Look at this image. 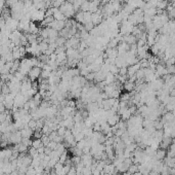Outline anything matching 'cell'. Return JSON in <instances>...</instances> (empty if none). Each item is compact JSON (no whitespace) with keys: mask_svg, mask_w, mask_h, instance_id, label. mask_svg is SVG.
<instances>
[{"mask_svg":"<svg viewBox=\"0 0 175 175\" xmlns=\"http://www.w3.org/2000/svg\"><path fill=\"white\" fill-rule=\"evenodd\" d=\"M149 175H160V173H158V172H156V171H153V170H152Z\"/></svg>","mask_w":175,"mask_h":175,"instance_id":"44","label":"cell"},{"mask_svg":"<svg viewBox=\"0 0 175 175\" xmlns=\"http://www.w3.org/2000/svg\"><path fill=\"white\" fill-rule=\"evenodd\" d=\"M51 74V71H48V70H44L42 69L41 70V74H40V77L41 78H43V79H47Z\"/></svg>","mask_w":175,"mask_h":175,"instance_id":"29","label":"cell"},{"mask_svg":"<svg viewBox=\"0 0 175 175\" xmlns=\"http://www.w3.org/2000/svg\"><path fill=\"white\" fill-rule=\"evenodd\" d=\"M44 148H45V146H40L37 148V152H38V154H44Z\"/></svg>","mask_w":175,"mask_h":175,"instance_id":"41","label":"cell"},{"mask_svg":"<svg viewBox=\"0 0 175 175\" xmlns=\"http://www.w3.org/2000/svg\"><path fill=\"white\" fill-rule=\"evenodd\" d=\"M39 30H40V29L37 27V25H36L35 22H32V21H30V26H29V32H28V33L37 34V33H39Z\"/></svg>","mask_w":175,"mask_h":175,"instance_id":"13","label":"cell"},{"mask_svg":"<svg viewBox=\"0 0 175 175\" xmlns=\"http://www.w3.org/2000/svg\"><path fill=\"white\" fill-rule=\"evenodd\" d=\"M22 141V135H20V131H15L13 133H10L9 137H8V143L9 144H18Z\"/></svg>","mask_w":175,"mask_h":175,"instance_id":"4","label":"cell"},{"mask_svg":"<svg viewBox=\"0 0 175 175\" xmlns=\"http://www.w3.org/2000/svg\"><path fill=\"white\" fill-rule=\"evenodd\" d=\"M27 127H28V128H30L31 130L35 131V130H36V121H35V120H33V118H32L31 121H29V123L27 124Z\"/></svg>","mask_w":175,"mask_h":175,"instance_id":"32","label":"cell"},{"mask_svg":"<svg viewBox=\"0 0 175 175\" xmlns=\"http://www.w3.org/2000/svg\"><path fill=\"white\" fill-rule=\"evenodd\" d=\"M51 152V149L49 148V147H45L44 148V154H46V156H49Z\"/></svg>","mask_w":175,"mask_h":175,"instance_id":"43","label":"cell"},{"mask_svg":"<svg viewBox=\"0 0 175 175\" xmlns=\"http://www.w3.org/2000/svg\"><path fill=\"white\" fill-rule=\"evenodd\" d=\"M41 142H42V144H43V146H47L48 145V143H49V138H48V136L47 135H44V134H42V136H41Z\"/></svg>","mask_w":175,"mask_h":175,"instance_id":"30","label":"cell"},{"mask_svg":"<svg viewBox=\"0 0 175 175\" xmlns=\"http://www.w3.org/2000/svg\"><path fill=\"white\" fill-rule=\"evenodd\" d=\"M32 99L34 100V102L36 103V105H37V106L40 105V103L42 102V100H43V99H42V96H41L39 93H36L35 95L33 96V98H32Z\"/></svg>","mask_w":175,"mask_h":175,"instance_id":"21","label":"cell"},{"mask_svg":"<svg viewBox=\"0 0 175 175\" xmlns=\"http://www.w3.org/2000/svg\"><path fill=\"white\" fill-rule=\"evenodd\" d=\"M135 76H136V79H143L145 78V68H140L139 70H137Z\"/></svg>","mask_w":175,"mask_h":175,"instance_id":"24","label":"cell"},{"mask_svg":"<svg viewBox=\"0 0 175 175\" xmlns=\"http://www.w3.org/2000/svg\"><path fill=\"white\" fill-rule=\"evenodd\" d=\"M92 130H93V132H100L102 131V129H100V124L98 123V122H96V123H94L93 125H92Z\"/></svg>","mask_w":175,"mask_h":175,"instance_id":"34","label":"cell"},{"mask_svg":"<svg viewBox=\"0 0 175 175\" xmlns=\"http://www.w3.org/2000/svg\"><path fill=\"white\" fill-rule=\"evenodd\" d=\"M120 101H129L131 98V93H124V94H120Z\"/></svg>","mask_w":175,"mask_h":175,"instance_id":"23","label":"cell"},{"mask_svg":"<svg viewBox=\"0 0 175 175\" xmlns=\"http://www.w3.org/2000/svg\"><path fill=\"white\" fill-rule=\"evenodd\" d=\"M18 21L15 20V19L11 18V17L5 20V27H6L10 32L17 30V29H18Z\"/></svg>","mask_w":175,"mask_h":175,"instance_id":"5","label":"cell"},{"mask_svg":"<svg viewBox=\"0 0 175 175\" xmlns=\"http://www.w3.org/2000/svg\"><path fill=\"white\" fill-rule=\"evenodd\" d=\"M53 21H54L53 17H45L43 20L41 21V25L44 26V27H48L49 24L52 23Z\"/></svg>","mask_w":175,"mask_h":175,"instance_id":"17","label":"cell"},{"mask_svg":"<svg viewBox=\"0 0 175 175\" xmlns=\"http://www.w3.org/2000/svg\"><path fill=\"white\" fill-rule=\"evenodd\" d=\"M87 23H91V13L90 11H85L83 15V25Z\"/></svg>","mask_w":175,"mask_h":175,"instance_id":"19","label":"cell"},{"mask_svg":"<svg viewBox=\"0 0 175 175\" xmlns=\"http://www.w3.org/2000/svg\"><path fill=\"white\" fill-rule=\"evenodd\" d=\"M115 101H116V99H114V98H107V99H104V100H102V109H104V110H110L111 109V107L113 106V104L115 103Z\"/></svg>","mask_w":175,"mask_h":175,"instance_id":"7","label":"cell"},{"mask_svg":"<svg viewBox=\"0 0 175 175\" xmlns=\"http://www.w3.org/2000/svg\"><path fill=\"white\" fill-rule=\"evenodd\" d=\"M84 138H85V136H84V134L82 133V132H79L78 134H76V135L74 136V139H75V141L76 142L81 141V140H83Z\"/></svg>","mask_w":175,"mask_h":175,"instance_id":"33","label":"cell"},{"mask_svg":"<svg viewBox=\"0 0 175 175\" xmlns=\"http://www.w3.org/2000/svg\"><path fill=\"white\" fill-rule=\"evenodd\" d=\"M49 174H50V175H57L55 172H54V170H53V169L51 170V171H50V173H49Z\"/></svg>","mask_w":175,"mask_h":175,"instance_id":"45","label":"cell"},{"mask_svg":"<svg viewBox=\"0 0 175 175\" xmlns=\"http://www.w3.org/2000/svg\"><path fill=\"white\" fill-rule=\"evenodd\" d=\"M154 158H155L156 160H158V161H163V160L166 158V150L162 148H158L157 150H156Z\"/></svg>","mask_w":175,"mask_h":175,"instance_id":"10","label":"cell"},{"mask_svg":"<svg viewBox=\"0 0 175 175\" xmlns=\"http://www.w3.org/2000/svg\"><path fill=\"white\" fill-rule=\"evenodd\" d=\"M52 10H53V15H52V17H53V19L55 21H65L66 20V17L63 15V13H61L58 8L52 7Z\"/></svg>","mask_w":175,"mask_h":175,"instance_id":"8","label":"cell"},{"mask_svg":"<svg viewBox=\"0 0 175 175\" xmlns=\"http://www.w3.org/2000/svg\"><path fill=\"white\" fill-rule=\"evenodd\" d=\"M89 3H90V1L85 0V1L82 3L81 7H80V10L83 11V13H85V11H89Z\"/></svg>","mask_w":175,"mask_h":175,"instance_id":"27","label":"cell"},{"mask_svg":"<svg viewBox=\"0 0 175 175\" xmlns=\"http://www.w3.org/2000/svg\"><path fill=\"white\" fill-rule=\"evenodd\" d=\"M41 70L42 69L39 68V67H33V68H31V70L28 72L27 76H28V78L31 81H35V80H37L39 77H40Z\"/></svg>","mask_w":175,"mask_h":175,"instance_id":"2","label":"cell"},{"mask_svg":"<svg viewBox=\"0 0 175 175\" xmlns=\"http://www.w3.org/2000/svg\"><path fill=\"white\" fill-rule=\"evenodd\" d=\"M116 81V75L112 74V73H108L106 75V78H104V82L107 83V85H111V83H114Z\"/></svg>","mask_w":175,"mask_h":175,"instance_id":"16","label":"cell"},{"mask_svg":"<svg viewBox=\"0 0 175 175\" xmlns=\"http://www.w3.org/2000/svg\"><path fill=\"white\" fill-rule=\"evenodd\" d=\"M67 1H69V2H71V1H72V0H67Z\"/></svg>","mask_w":175,"mask_h":175,"instance_id":"49","label":"cell"},{"mask_svg":"<svg viewBox=\"0 0 175 175\" xmlns=\"http://www.w3.org/2000/svg\"><path fill=\"white\" fill-rule=\"evenodd\" d=\"M0 143H1V134H0Z\"/></svg>","mask_w":175,"mask_h":175,"instance_id":"48","label":"cell"},{"mask_svg":"<svg viewBox=\"0 0 175 175\" xmlns=\"http://www.w3.org/2000/svg\"><path fill=\"white\" fill-rule=\"evenodd\" d=\"M22 143L25 144L27 147H31L32 146V139L31 138H22Z\"/></svg>","mask_w":175,"mask_h":175,"instance_id":"31","label":"cell"},{"mask_svg":"<svg viewBox=\"0 0 175 175\" xmlns=\"http://www.w3.org/2000/svg\"><path fill=\"white\" fill-rule=\"evenodd\" d=\"M48 28L54 29V30H56L57 32H59V31L63 30V29L65 28V21H55L54 20L52 23L49 24Z\"/></svg>","mask_w":175,"mask_h":175,"instance_id":"6","label":"cell"},{"mask_svg":"<svg viewBox=\"0 0 175 175\" xmlns=\"http://www.w3.org/2000/svg\"><path fill=\"white\" fill-rule=\"evenodd\" d=\"M26 101H28V100H27L25 98V96L20 92L15 96V99H13V106H15V107H18V108H22L24 104H25Z\"/></svg>","mask_w":175,"mask_h":175,"instance_id":"3","label":"cell"},{"mask_svg":"<svg viewBox=\"0 0 175 175\" xmlns=\"http://www.w3.org/2000/svg\"><path fill=\"white\" fill-rule=\"evenodd\" d=\"M4 26H5V20L2 17H0V29L2 28V27H4Z\"/></svg>","mask_w":175,"mask_h":175,"instance_id":"42","label":"cell"},{"mask_svg":"<svg viewBox=\"0 0 175 175\" xmlns=\"http://www.w3.org/2000/svg\"><path fill=\"white\" fill-rule=\"evenodd\" d=\"M118 74L119 75H127V67H121V68H119Z\"/></svg>","mask_w":175,"mask_h":175,"instance_id":"39","label":"cell"},{"mask_svg":"<svg viewBox=\"0 0 175 175\" xmlns=\"http://www.w3.org/2000/svg\"><path fill=\"white\" fill-rule=\"evenodd\" d=\"M69 159V154H68V150H65V152H63V154L59 156V158H58V163H61V164H65L66 163V161Z\"/></svg>","mask_w":175,"mask_h":175,"instance_id":"18","label":"cell"},{"mask_svg":"<svg viewBox=\"0 0 175 175\" xmlns=\"http://www.w3.org/2000/svg\"><path fill=\"white\" fill-rule=\"evenodd\" d=\"M133 175H142V174H141V173L139 172V171H137V172L133 173Z\"/></svg>","mask_w":175,"mask_h":175,"instance_id":"46","label":"cell"},{"mask_svg":"<svg viewBox=\"0 0 175 175\" xmlns=\"http://www.w3.org/2000/svg\"><path fill=\"white\" fill-rule=\"evenodd\" d=\"M123 88L125 89V91L128 93H131L134 91V88H135V85H134V82H130L127 80L126 82H125L124 85H123Z\"/></svg>","mask_w":175,"mask_h":175,"instance_id":"15","label":"cell"},{"mask_svg":"<svg viewBox=\"0 0 175 175\" xmlns=\"http://www.w3.org/2000/svg\"><path fill=\"white\" fill-rule=\"evenodd\" d=\"M58 9L63 13V15L66 17V19L73 18L74 15H75V13H75V10H74V8H73L72 3L69 2V1H65V2L58 7Z\"/></svg>","mask_w":175,"mask_h":175,"instance_id":"1","label":"cell"},{"mask_svg":"<svg viewBox=\"0 0 175 175\" xmlns=\"http://www.w3.org/2000/svg\"><path fill=\"white\" fill-rule=\"evenodd\" d=\"M138 171V165H135V164H132L130 165L128 169H127V172L130 173V174H133V173L137 172Z\"/></svg>","mask_w":175,"mask_h":175,"instance_id":"25","label":"cell"},{"mask_svg":"<svg viewBox=\"0 0 175 175\" xmlns=\"http://www.w3.org/2000/svg\"><path fill=\"white\" fill-rule=\"evenodd\" d=\"M28 154L29 156H30L31 158H32V159H33V158H36V157H38V152H37V149L36 148H34V147H29L28 148Z\"/></svg>","mask_w":175,"mask_h":175,"instance_id":"22","label":"cell"},{"mask_svg":"<svg viewBox=\"0 0 175 175\" xmlns=\"http://www.w3.org/2000/svg\"><path fill=\"white\" fill-rule=\"evenodd\" d=\"M66 40L67 39L65 38V37H61V36H58L57 38H56L55 40V44L57 46H61V45H65V43H66Z\"/></svg>","mask_w":175,"mask_h":175,"instance_id":"28","label":"cell"},{"mask_svg":"<svg viewBox=\"0 0 175 175\" xmlns=\"http://www.w3.org/2000/svg\"><path fill=\"white\" fill-rule=\"evenodd\" d=\"M85 78H86L87 81H92V80H94V72H89L88 74L85 76Z\"/></svg>","mask_w":175,"mask_h":175,"instance_id":"36","label":"cell"},{"mask_svg":"<svg viewBox=\"0 0 175 175\" xmlns=\"http://www.w3.org/2000/svg\"><path fill=\"white\" fill-rule=\"evenodd\" d=\"M40 146H43V144H42V142H41V139H34V140H32V147H34V148H38V147Z\"/></svg>","mask_w":175,"mask_h":175,"instance_id":"26","label":"cell"},{"mask_svg":"<svg viewBox=\"0 0 175 175\" xmlns=\"http://www.w3.org/2000/svg\"><path fill=\"white\" fill-rule=\"evenodd\" d=\"M163 161H164V164H165L168 168H174L175 167V159L174 158L166 157Z\"/></svg>","mask_w":175,"mask_h":175,"instance_id":"14","label":"cell"},{"mask_svg":"<svg viewBox=\"0 0 175 175\" xmlns=\"http://www.w3.org/2000/svg\"><path fill=\"white\" fill-rule=\"evenodd\" d=\"M52 141L56 142V143H63V136H59V135H57V136L55 137V138L52 140Z\"/></svg>","mask_w":175,"mask_h":175,"instance_id":"40","label":"cell"},{"mask_svg":"<svg viewBox=\"0 0 175 175\" xmlns=\"http://www.w3.org/2000/svg\"><path fill=\"white\" fill-rule=\"evenodd\" d=\"M47 136H48L49 140H50V141H52V140H53V139L55 138L56 136H57V133H56V131H51L50 133L47 135Z\"/></svg>","mask_w":175,"mask_h":175,"instance_id":"38","label":"cell"},{"mask_svg":"<svg viewBox=\"0 0 175 175\" xmlns=\"http://www.w3.org/2000/svg\"><path fill=\"white\" fill-rule=\"evenodd\" d=\"M119 121H120V116H118V114H114V116H110V118H107V123L110 127H113V126H115V125H117Z\"/></svg>","mask_w":175,"mask_h":175,"instance_id":"11","label":"cell"},{"mask_svg":"<svg viewBox=\"0 0 175 175\" xmlns=\"http://www.w3.org/2000/svg\"><path fill=\"white\" fill-rule=\"evenodd\" d=\"M8 51H10V49L7 46V44H1V45H0V56L1 57L5 56Z\"/></svg>","mask_w":175,"mask_h":175,"instance_id":"20","label":"cell"},{"mask_svg":"<svg viewBox=\"0 0 175 175\" xmlns=\"http://www.w3.org/2000/svg\"><path fill=\"white\" fill-rule=\"evenodd\" d=\"M20 135H22V138H31V137L33 136L34 131L26 126L22 130H20Z\"/></svg>","mask_w":175,"mask_h":175,"instance_id":"9","label":"cell"},{"mask_svg":"<svg viewBox=\"0 0 175 175\" xmlns=\"http://www.w3.org/2000/svg\"><path fill=\"white\" fill-rule=\"evenodd\" d=\"M142 11H143V15H147V17H150V18H153V17H155V15H157V8L156 7L145 8V9H142Z\"/></svg>","mask_w":175,"mask_h":175,"instance_id":"12","label":"cell"},{"mask_svg":"<svg viewBox=\"0 0 175 175\" xmlns=\"http://www.w3.org/2000/svg\"><path fill=\"white\" fill-rule=\"evenodd\" d=\"M66 130L67 129L65 128V127H59L58 126L57 130H56V133H57V135H59V136H63L65 133H66Z\"/></svg>","mask_w":175,"mask_h":175,"instance_id":"35","label":"cell"},{"mask_svg":"<svg viewBox=\"0 0 175 175\" xmlns=\"http://www.w3.org/2000/svg\"><path fill=\"white\" fill-rule=\"evenodd\" d=\"M42 175H50V174H49V173H45V172H43V174H42Z\"/></svg>","mask_w":175,"mask_h":175,"instance_id":"47","label":"cell"},{"mask_svg":"<svg viewBox=\"0 0 175 175\" xmlns=\"http://www.w3.org/2000/svg\"><path fill=\"white\" fill-rule=\"evenodd\" d=\"M56 145H57V143H56V142H54V141H49L48 145H47L46 147H49V148H50L51 150H55Z\"/></svg>","mask_w":175,"mask_h":175,"instance_id":"37","label":"cell"}]
</instances>
